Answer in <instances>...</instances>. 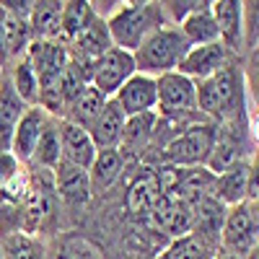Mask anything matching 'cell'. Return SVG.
<instances>
[{
  "mask_svg": "<svg viewBox=\"0 0 259 259\" xmlns=\"http://www.w3.org/2000/svg\"><path fill=\"white\" fill-rule=\"evenodd\" d=\"M197 112L205 117L231 124L233 119H239L244 112V78L241 73L226 65L221 73H215L205 80L197 83Z\"/></svg>",
  "mask_w": 259,
  "mask_h": 259,
  "instance_id": "6da1fadb",
  "label": "cell"
},
{
  "mask_svg": "<svg viewBox=\"0 0 259 259\" xmlns=\"http://www.w3.org/2000/svg\"><path fill=\"white\" fill-rule=\"evenodd\" d=\"M106 26L114 47L135 52L153 31L168 26V21L161 11V3H119V8L106 18Z\"/></svg>",
  "mask_w": 259,
  "mask_h": 259,
  "instance_id": "7a4b0ae2",
  "label": "cell"
},
{
  "mask_svg": "<svg viewBox=\"0 0 259 259\" xmlns=\"http://www.w3.org/2000/svg\"><path fill=\"white\" fill-rule=\"evenodd\" d=\"M187 50H189V41L184 39V34L177 26H161L133 52L135 68H138V73L150 75V78L177 73Z\"/></svg>",
  "mask_w": 259,
  "mask_h": 259,
  "instance_id": "3957f363",
  "label": "cell"
},
{
  "mask_svg": "<svg viewBox=\"0 0 259 259\" xmlns=\"http://www.w3.org/2000/svg\"><path fill=\"white\" fill-rule=\"evenodd\" d=\"M218 127L210 122H194L187 124L184 133L174 135L163 148V166L177 168H197L205 166L210 158V150L215 143Z\"/></svg>",
  "mask_w": 259,
  "mask_h": 259,
  "instance_id": "277c9868",
  "label": "cell"
},
{
  "mask_svg": "<svg viewBox=\"0 0 259 259\" xmlns=\"http://www.w3.org/2000/svg\"><path fill=\"white\" fill-rule=\"evenodd\" d=\"M24 57L39 78V96L45 91H55L60 75L70 62V52L60 39H31Z\"/></svg>",
  "mask_w": 259,
  "mask_h": 259,
  "instance_id": "5b68a950",
  "label": "cell"
},
{
  "mask_svg": "<svg viewBox=\"0 0 259 259\" xmlns=\"http://www.w3.org/2000/svg\"><path fill=\"white\" fill-rule=\"evenodd\" d=\"M158 106L156 114L163 119H182L189 112H197V83L182 73H166L156 78Z\"/></svg>",
  "mask_w": 259,
  "mask_h": 259,
  "instance_id": "8992f818",
  "label": "cell"
},
{
  "mask_svg": "<svg viewBox=\"0 0 259 259\" xmlns=\"http://www.w3.org/2000/svg\"><path fill=\"white\" fill-rule=\"evenodd\" d=\"M138 73L133 52H124L119 47L106 50L99 60H94L91 85L106 99H114V94Z\"/></svg>",
  "mask_w": 259,
  "mask_h": 259,
  "instance_id": "52a82bcc",
  "label": "cell"
},
{
  "mask_svg": "<svg viewBox=\"0 0 259 259\" xmlns=\"http://www.w3.org/2000/svg\"><path fill=\"white\" fill-rule=\"evenodd\" d=\"M256 239H259V223H256V218L249 210V202L228 207L226 218H223V226H221V244H223V249L231 256L244 259Z\"/></svg>",
  "mask_w": 259,
  "mask_h": 259,
  "instance_id": "ba28073f",
  "label": "cell"
},
{
  "mask_svg": "<svg viewBox=\"0 0 259 259\" xmlns=\"http://www.w3.org/2000/svg\"><path fill=\"white\" fill-rule=\"evenodd\" d=\"M145 218L156 231L168 233L171 239H182L194 228V207L184 202L182 197H177V194L163 192Z\"/></svg>",
  "mask_w": 259,
  "mask_h": 259,
  "instance_id": "9c48e42d",
  "label": "cell"
},
{
  "mask_svg": "<svg viewBox=\"0 0 259 259\" xmlns=\"http://www.w3.org/2000/svg\"><path fill=\"white\" fill-rule=\"evenodd\" d=\"M112 101L122 109L124 117H138V114L156 112V106H158V85H156V78L135 73L114 94Z\"/></svg>",
  "mask_w": 259,
  "mask_h": 259,
  "instance_id": "30bf717a",
  "label": "cell"
},
{
  "mask_svg": "<svg viewBox=\"0 0 259 259\" xmlns=\"http://www.w3.org/2000/svg\"><path fill=\"white\" fill-rule=\"evenodd\" d=\"M226 65H231V52L221 45V41H212V45H197V47H189L184 60L179 62V70L182 75H187L189 80L200 83L215 73H221Z\"/></svg>",
  "mask_w": 259,
  "mask_h": 259,
  "instance_id": "8fae6325",
  "label": "cell"
},
{
  "mask_svg": "<svg viewBox=\"0 0 259 259\" xmlns=\"http://www.w3.org/2000/svg\"><path fill=\"white\" fill-rule=\"evenodd\" d=\"M52 119H55V117H50L45 109H41V106H29L26 114L21 117V122L16 124L13 138H11V145H8V150L13 153L16 161H21L24 166L31 161L34 148H36L41 133H45V127H47Z\"/></svg>",
  "mask_w": 259,
  "mask_h": 259,
  "instance_id": "7c38bea8",
  "label": "cell"
},
{
  "mask_svg": "<svg viewBox=\"0 0 259 259\" xmlns=\"http://www.w3.org/2000/svg\"><path fill=\"white\" fill-rule=\"evenodd\" d=\"M57 130H60L62 161H68L73 166H80V168L89 171L94 158H96V153H99L91 135H89V130L73 124L70 119H57Z\"/></svg>",
  "mask_w": 259,
  "mask_h": 259,
  "instance_id": "4fadbf2b",
  "label": "cell"
},
{
  "mask_svg": "<svg viewBox=\"0 0 259 259\" xmlns=\"http://www.w3.org/2000/svg\"><path fill=\"white\" fill-rule=\"evenodd\" d=\"M161 194H163V189H161L158 171L150 168V166H140L133 184L124 192V207L133 215H148Z\"/></svg>",
  "mask_w": 259,
  "mask_h": 259,
  "instance_id": "5bb4252c",
  "label": "cell"
},
{
  "mask_svg": "<svg viewBox=\"0 0 259 259\" xmlns=\"http://www.w3.org/2000/svg\"><path fill=\"white\" fill-rule=\"evenodd\" d=\"M215 26H218L221 45L228 52H241L244 47V16H241V3L239 0H218L210 3Z\"/></svg>",
  "mask_w": 259,
  "mask_h": 259,
  "instance_id": "9a60e30c",
  "label": "cell"
},
{
  "mask_svg": "<svg viewBox=\"0 0 259 259\" xmlns=\"http://www.w3.org/2000/svg\"><path fill=\"white\" fill-rule=\"evenodd\" d=\"M55 179V194L60 200L70 202V205H85L94 194H91V182H89V171L73 166L68 161H60L52 171Z\"/></svg>",
  "mask_w": 259,
  "mask_h": 259,
  "instance_id": "2e32d148",
  "label": "cell"
},
{
  "mask_svg": "<svg viewBox=\"0 0 259 259\" xmlns=\"http://www.w3.org/2000/svg\"><path fill=\"white\" fill-rule=\"evenodd\" d=\"M212 197L223 207H233L249 200V161L233 163L228 171L215 177V189Z\"/></svg>",
  "mask_w": 259,
  "mask_h": 259,
  "instance_id": "e0dca14e",
  "label": "cell"
},
{
  "mask_svg": "<svg viewBox=\"0 0 259 259\" xmlns=\"http://www.w3.org/2000/svg\"><path fill=\"white\" fill-rule=\"evenodd\" d=\"M70 52V57H80V60H99L106 50H112V36H109V26L101 16H96L89 26H85L70 45H65Z\"/></svg>",
  "mask_w": 259,
  "mask_h": 259,
  "instance_id": "ac0fdd59",
  "label": "cell"
},
{
  "mask_svg": "<svg viewBox=\"0 0 259 259\" xmlns=\"http://www.w3.org/2000/svg\"><path fill=\"white\" fill-rule=\"evenodd\" d=\"M124 122L127 117L122 114V109L109 99L104 106V112L99 114V119L89 127V135L96 145V150H114L122 145V135H124Z\"/></svg>",
  "mask_w": 259,
  "mask_h": 259,
  "instance_id": "d6986e66",
  "label": "cell"
},
{
  "mask_svg": "<svg viewBox=\"0 0 259 259\" xmlns=\"http://www.w3.org/2000/svg\"><path fill=\"white\" fill-rule=\"evenodd\" d=\"M124 171V153L119 148L114 150H99L91 168H89V182H91V194H101L109 187H114Z\"/></svg>",
  "mask_w": 259,
  "mask_h": 259,
  "instance_id": "ffe728a7",
  "label": "cell"
},
{
  "mask_svg": "<svg viewBox=\"0 0 259 259\" xmlns=\"http://www.w3.org/2000/svg\"><path fill=\"white\" fill-rule=\"evenodd\" d=\"M29 106L18 99V94L13 91V85L6 75V80L0 83V150H8L13 130L21 122V117L26 114Z\"/></svg>",
  "mask_w": 259,
  "mask_h": 259,
  "instance_id": "44dd1931",
  "label": "cell"
},
{
  "mask_svg": "<svg viewBox=\"0 0 259 259\" xmlns=\"http://www.w3.org/2000/svg\"><path fill=\"white\" fill-rule=\"evenodd\" d=\"M177 29L184 34V39L189 41V47L221 41V36H218V26H215V18H212V11H210V3H202L194 13H189Z\"/></svg>",
  "mask_w": 259,
  "mask_h": 259,
  "instance_id": "7402d4cb",
  "label": "cell"
},
{
  "mask_svg": "<svg viewBox=\"0 0 259 259\" xmlns=\"http://www.w3.org/2000/svg\"><path fill=\"white\" fill-rule=\"evenodd\" d=\"M106 96H101L94 85H85V89L70 101V106H68V112H65V119H70L73 124H78V127H83V130H89L96 119H99V114L104 112V106H106Z\"/></svg>",
  "mask_w": 259,
  "mask_h": 259,
  "instance_id": "603a6c76",
  "label": "cell"
},
{
  "mask_svg": "<svg viewBox=\"0 0 259 259\" xmlns=\"http://www.w3.org/2000/svg\"><path fill=\"white\" fill-rule=\"evenodd\" d=\"M60 24H62V3L41 0V3L31 6L29 29L34 39H60Z\"/></svg>",
  "mask_w": 259,
  "mask_h": 259,
  "instance_id": "cb8c5ba5",
  "label": "cell"
},
{
  "mask_svg": "<svg viewBox=\"0 0 259 259\" xmlns=\"http://www.w3.org/2000/svg\"><path fill=\"white\" fill-rule=\"evenodd\" d=\"M241 161V153H239V143L233 140V135L228 133V127H218V133H215V143H212V150H210V158L205 163V168L210 174H223L228 171L233 163Z\"/></svg>",
  "mask_w": 259,
  "mask_h": 259,
  "instance_id": "d4e9b609",
  "label": "cell"
},
{
  "mask_svg": "<svg viewBox=\"0 0 259 259\" xmlns=\"http://www.w3.org/2000/svg\"><path fill=\"white\" fill-rule=\"evenodd\" d=\"M156 124H158V114L150 112V114H138V117H127L124 122V135H122V145L119 150H143L156 135Z\"/></svg>",
  "mask_w": 259,
  "mask_h": 259,
  "instance_id": "484cf974",
  "label": "cell"
},
{
  "mask_svg": "<svg viewBox=\"0 0 259 259\" xmlns=\"http://www.w3.org/2000/svg\"><path fill=\"white\" fill-rule=\"evenodd\" d=\"M62 161V148H60V130H57V119H52L45 133H41L34 156H31V166H36V171H55V166Z\"/></svg>",
  "mask_w": 259,
  "mask_h": 259,
  "instance_id": "4316f807",
  "label": "cell"
},
{
  "mask_svg": "<svg viewBox=\"0 0 259 259\" xmlns=\"http://www.w3.org/2000/svg\"><path fill=\"white\" fill-rule=\"evenodd\" d=\"M96 18L91 3H62V24H60V41L70 45V41Z\"/></svg>",
  "mask_w": 259,
  "mask_h": 259,
  "instance_id": "83f0119b",
  "label": "cell"
},
{
  "mask_svg": "<svg viewBox=\"0 0 259 259\" xmlns=\"http://www.w3.org/2000/svg\"><path fill=\"white\" fill-rule=\"evenodd\" d=\"M13 91L18 94V99L26 106H39V78L34 73V68L26 62V57H18L13 62V70L8 75Z\"/></svg>",
  "mask_w": 259,
  "mask_h": 259,
  "instance_id": "f1b7e54d",
  "label": "cell"
},
{
  "mask_svg": "<svg viewBox=\"0 0 259 259\" xmlns=\"http://www.w3.org/2000/svg\"><path fill=\"white\" fill-rule=\"evenodd\" d=\"M0 251H3V259H47L45 246L36 236L29 233H8L0 241Z\"/></svg>",
  "mask_w": 259,
  "mask_h": 259,
  "instance_id": "f546056e",
  "label": "cell"
},
{
  "mask_svg": "<svg viewBox=\"0 0 259 259\" xmlns=\"http://www.w3.org/2000/svg\"><path fill=\"white\" fill-rule=\"evenodd\" d=\"M161 259H212L205 239H200L197 233H187L182 239H174L171 246L163 251Z\"/></svg>",
  "mask_w": 259,
  "mask_h": 259,
  "instance_id": "4dcf8cb0",
  "label": "cell"
},
{
  "mask_svg": "<svg viewBox=\"0 0 259 259\" xmlns=\"http://www.w3.org/2000/svg\"><path fill=\"white\" fill-rule=\"evenodd\" d=\"M241 16H244V45L254 50L259 39V0L241 3Z\"/></svg>",
  "mask_w": 259,
  "mask_h": 259,
  "instance_id": "1f68e13d",
  "label": "cell"
},
{
  "mask_svg": "<svg viewBox=\"0 0 259 259\" xmlns=\"http://www.w3.org/2000/svg\"><path fill=\"white\" fill-rule=\"evenodd\" d=\"M62 251H65L68 259H104L101 251L91 241H85V239H70L68 244L62 246Z\"/></svg>",
  "mask_w": 259,
  "mask_h": 259,
  "instance_id": "d6a6232c",
  "label": "cell"
},
{
  "mask_svg": "<svg viewBox=\"0 0 259 259\" xmlns=\"http://www.w3.org/2000/svg\"><path fill=\"white\" fill-rule=\"evenodd\" d=\"M21 174H24V163L16 161L11 150H0V187L16 182Z\"/></svg>",
  "mask_w": 259,
  "mask_h": 259,
  "instance_id": "836d02e7",
  "label": "cell"
},
{
  "mask_svg": "<svg viewBox=\"0 0 259 259\" xmlns=\"http://www.w3.org/2000/svg\"><path fill=\"white\" fill-rule=\"evenodd\" d=\"M241 78H244V85L249 89V94L254 96V101L259 104V57H249Z\"/></svg>",
  "mask_w": 259,
  "mask_h": 259,
  "instance_id": "e575fe53",
  "label": "cell"
},
{
  "mask_svg": "<svg viewBox=\"0 0 259 259\" xmlns=\"http://www.w3.org/2000/svg\"><path fill=\"white\" fill-rule=\"evenodd\" d=\"M259 197V150L249 161V200Z\"/></svg>",
  "mask_w": 259,
  "mask_h": 259,
  "instance_id": "d590c367",
  "label": "cell"
},
{
  "mask_svg": "<svg viewBox=\"0 0 259 259\" xmlns=\"http://www.w3.org/2000/svg\"><path fill=\"white\" fill-rule=\"evenodd\" d=\"M8 50H6V34H3V8H0V65H8Z\"/></svg>",
  "mask_w": 259,
  "mask_h": 259,
  "instance_id": "8d00e7d4",
  "label": "cell"
},
{
  "mask_svg": "<svg viewBox=\"0 0 259 259\" xmlns=\"http://www.w3.org/2000/svg\"><path fill=\"white\" fill-rule=\"evenodd\" d=\"M251 138H254V143L259 145V112L251 114Z\"/></svg>",
  "mask_w": 259,
  "mask_h": 259,
  "instance_id": "74e56055",
  "label": "cell"
},
{
  "mask_svg": "<svg viewBox=\"0 0 259 259\" xmlns=\"http://www.w3.org/2000/svg\"><path fill=\"white\" fill-rule=\"evenodd\" d=\"M249 202V210H251V215L256 218V223H259V197H254V200H246Z\"/></svg>",
  "mask_w": 259,
  "mask_h": 259,
  "instance_id": "f35d334b",
  "label": "cell"
},
{
  "mask_svg": "<svg viewBox=\"0 0 259 259\" xmlns=\"http://www.w3.org/2000/svg\"><path fill=\"white\" fill-rule=\"evenodd\" d=\"M50 259H68V256H65V251H62V249H60V251H57V254H50Z\"/></svg>",
  "mask_w": 259,
  "mask_h": 259,
  "instance_id": "ab89813d",
  "label": "cell"
},
{
  "mask_svg": "<svg viewBox=\"0 0 259 259\" xmlns=\"http://www.w3.org/2000/svg\"><path fill=\"white\" fill-rule=\"evenodd\" d=\"M251 57H259V39H256V45H254V50H251Z\"/></svg>",
  "mask_w": 259,
  "mask_h": 259,
  "instance_id": "60d3db41",
  "label": "cell"
},
{
  "mask_svg": "<svg viewBox=\"0 0 259 259\" xmlns=\"http://www.w3.org/2000/svg\"><path fill=\"white\" fill-rule=\"evenodd\" d=\"M6 80V73H3V65H0V83H3Z\"/></svg>",
  "mask_w": 259,
  "mask_h": 259,
  "instance_id": "b9f144b4",
  "label": "cell"
},
{
  "mask_svg": "<svg viewBox=\"0 0 259 259\" xmlns=\"http://www.w3.org/2000/svg\"><path fill=\"white\" fill-rule=\"evenodd\" d=\"M221 259H239V256H231V254H226V256H221Z\"/></svg>",
  "mask_w": 259,
  "mask_h": 259,
  "instance_id": "7bdbcfd3",
  "label": "cell"
},
{
  "mask_svg": "<svg viewBox=\"0 0 259 259\" xmlns=\"http://www.w3.org/2000/svg\"><path fill=\"white\" fill-rule=\"evenodd\" d=\"M0 259H3V251H0Z\"/></svg>",
  "mask_w": 259,
  "mask_h": 259,
  "instance_id": "ee69618b",
  "label": "cell"
}]
</instances>
